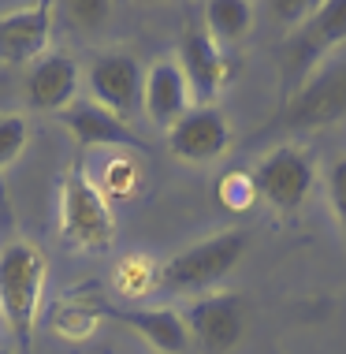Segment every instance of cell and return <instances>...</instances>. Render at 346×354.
Listing matches in <instances>:
<instances>
[{
    "label": "cell",
    "mask_w": 346,
    "mask_h": 354,
    "mask_svg": "<svg viewBox=\"0 0 346 354\" xmlns=\"http://www.w3.org/2000/svg\"><path fill=\"white\" fill-rule=\"evenodd\" d=\"M52 37V4H26L19 12L0 15V60L37 64Z\"/></svg>",
    "instance_id": "8fae6325"
},
{
    "label": "cell",
    "mask_w": 346,
    "mask_h": 354,
    "mask_svg": "<svg viewBox=\"0 0 346 354\" xmlns=\"http://www.w3.org/2000/svg\"><path fill=\"white\" fill-rule=\"evenodd\" d=\"M343 41H346V0H324V4H316V12L287 41V53H283L287 75L302 79L324 53H331Z\"/></svg>",
    "instance_id": "52a82bcc"
},
{
    "label": "cell",
    "mask_w": 346,
    "mask_h": 354,
    "mask_svg": "<svg viewBox=\"0 0 346 354\" xmlns=\"http://www.w3.org/2000/svg\"><path fill=\"white\" fill-rule=\"evenodd\" d=\"M331 205H335V213H339L343 227H346V157L331 168Z\"/></svg>",
    "instance_id": "7402d4cb"
},
{
    "label": "cell",
    "mask_w": 346,
    "mask_h": 354,
    "mask_svg": "<svg viewBox=\"0 0 346 354\" xmlns=\"http://www.w3.org/2000/svg\"><path fill=\"white\" fill-rule=\"evenodd\" d=\"M82 86V71L75 64V56L49 53L30 68L26 75V101L37 112H64L75 104V93Z\"/></svg>",
    "instance_id": "7c38bea8"
},
{
    "label": "cell",
    "mask_w": 346,
    "mask_h": 354,
    "mask_svg": "<svg viewBox=\"0 0 346 354\" xmlns=\"http://www.w3.org/2000/svg\"><path fill=\"white\" fill-rule=\"evenodd\" d=\"M157 272L146 257H127V261L119 265V272H115V283H119L123 295H146L157 287Z\"/></svg>",
    "instance_id": "ac0fdd59"
},
{
    "label": "cell",
    "mask_w": 346,
    "mask_h": 354,
    "mask_svg": "<svg viewBox=\"0 0 346 354\" xmlns=\"http://www.w3.org/2000/svg\"><path fill=\"white\" fill-rule=\"evenodd\" d=\"M346 120V60L324 68L316 79H309L302 90L287 101L283 116L276 120V127H328V123Z\"/></svg>",
    "instance_id": "5b68a950"
},
{
    "label": "cell",
    "mask_w": 346,
    "mask_h": 354,
    "mask_svg": "<svg viewBox=\"0 0 346 354\" xmlns=\"http://www.w3.org/2000/svg\"><path fill=\"white\" fill-rule=\"evenodd\" d=\"M272 12H276V15H283L287 23L302 26L305 19L316 12V4H309V0H280V4H272Z\"/></svg>",
    "instance_id": "44dd1931"
},
{
    "label": "cell",
    "mask_w": 346,
    "mask_h": 354,
    "mask_svg": "<svg viewBox=\"0 0 346 354\" xmlns=\"http://www.w3.org/2000/svg\"><path fill=\"white\" fill-rule=\"evenodd\" d=\"M231 146V123L216 104H198L182 116L175 127H168V149L190 165L220 160Z\"/></svg>",
    "instance_id": "9c48e42d"
},
{
    "label": "cell",
    "mask_w": 346,
    "mask_h": 354,
    "mask_svg": "<svg viewBox=\"0 0 346 354\" xmlns=\"http://www.w3.org/2000/svg\"><path fill=\"white\" fill-rule=\"evenodd\" d=\"M90 82V93H93V104L108 109L112 116H119L123 123L134 120L142 112V90H146V71L142 64L134 60L131 53H108L101 56L97 64L86 75Z\"/></svg>",
    "instance_id": "8992f818"
},
{
    "label": "cell",
    "mask_w": 346,
    "mask_h": 354,
    "mask_svg": "<svg viewBox=\"0 0 346 354\" xmlns=\"http://www.w3.org/2000/svg\"><path fill=\"white\" fill-rule=\"evenodd\" d=\"M249 176H253V187H257V198H261V202L280 209V213H294V209L309 198L316 168H313V157L305 149L280 146V149L268 153V157L257 160V168L249 171Z\"/></svg>",
    "instance_id": "3957f363"
},
{
    "label": "cell",
    "mask_w": 346,
    "mask_h": 354,
    "mask_svg": "<svg viewBox=\"0 0 346 354\" xmlns=\"http://www.w3.org/2000/svg\"><path fill=\"white\" fill-rule=\"evenodd\" d=\"M64 123L71 127V135L82 146H134L142 149V138L131 131V123L112 116L108 109L93 101H75L71 109H64Z\"/></svg>",
    "instance_id": "9a60e30c"
},
{
    "label": "cell",
    "mask_w": 346,
    "mask_h": 354,
    "mask_svg": "<svg viewBox=\"0 0 346 354\" xmlns=\"http://www.w3.org/2000/svg\"><path fill=\"white\" fill-rule=\"evenodd\" d=\"M45 291V254L30 243H12L0 250V313L19 347H30L37 306Z\"/></svg>",
    "instance_id": "6da1fadb"
},
{
    "label": "cell",
    "mask_w": 346,
    "mask_h": 354,
    "mask_svg": "<svg viewBox=\"0 0 346 354\" xmlns=\"http://www.w3.org/2000/svg\"><path fill=\"white\" fill-rule=\"evenodd\" d=\"M26 146V120L4 116L0 120V168H8Z\"/></svg>",
    "instance_id": "ffe728a7"
},
{
    "label": "cell",
    "mask_w": 346,
    "mask_h": 354,
    "mask_svg": "<svg viewBox=\"0 0 346 354\" xmlns=\"http://www.w3.org/2000/svg\"><path fill=\"white\" fill-rule=\"evenodd\" d=\"M249 250L246 232H224L213 235L205 243H194L186 250H179L175 257H168L157 272V287L171 295L182 291H201V287H213L242 261V254Z\"/></svg>",
    "instance_id": "7a4b0ae2"
},
{
    "label": "cell",
    "mask_w": 346,
    "mask_h": 354,
    "mask_svg": "<svg viewBox=\"0 0 346 354\" xmlns=\"http://www.w3.org/2000/svg\"><path fill=\"white\" fill-rule=\"evenodd\" d=\"M216 198L231 209V213H249V209L261 202L249 171H227V176L216 183Z\"/></svg>",
    "instance_id": "e0dca14e"
},
{
    "label": "cell",
    "mask_w": 346,
    "mask_h": 354,
    "mask_svg": "<svg viewBox=\"0 0 346 354\" xmlns=\"http://www.w3.org/2000/svg\"><path fill=\"white\" fill-rule=\"evenodd\" d=\"M64 15L79 30H101L112 15V4L108 0H71V4H64Z\"/></svg>",
    "instance_id": "d6986e66"
},
{
    "label": "cell",
    "mask_w": 346,
    "mask_h": 354,
    "mask_svg": "<svg viewBox=\"0 0 346 354\" xmlns=\"http://www.w3.org/2000/svg\"><path fill=\"white\" fill-rule=\"evenodd\" d=\"M179 68L190 82V93L201 101V104H213V97L227 86L231 79V64H227V53L220 49V41L205 26H194V30L182 34L179 41Z\"/></svg>",
    "instance_id": "30bf717a"
},
{
    "label": "cell",
    "mask_w": 346,
    "mask_h": 354,
    "mask_svg": "<svg viewBox=\"0 0 346 354\" xmlns=\"http://www.w3.org/2000/svg\"><path fill=\"white\" fill-rule=\"evenodd\" d=\"M205 30L216 41H238L253 30V4L249 0H213V4H205Z\"/></svg>",
    "instance_id": "2e32d148"
},
{
    "label": "cell",
    "mask_w": 346,
    "mask_h": 354,
    "mask_svg": "<svg viewBox=\"0 0 346 354\" xmlns=\"http://www.w3.org/2000/svg\"><path fill=\"white\" fill-rule=\"evenodd\" d=\"M190 343L205 354H227L246 332V302L238 295H209L198 299L186 313Z\"/></svg>",
    "instance_id": "ba28073f"
},
{
    "label": "cell",
    "mask_w": 346,
    "mask_h": 354,
    "mask_svg": "<svg viewBox=\"0 0 346 354\" xmlns=\"http://www.w3.org/2000/svg\"><path fill=\"white\" fill-rule=\"evenodd\" d=\"M64 232L86 250H104L115 239V216L108 198L82 171H71L64 183Z\"/></svg>",
    "instance_id": "277c9868"
},
{
    "label": "cell",
    "mask_w": 346,
    "mask_h": 354,
    "mask_svg": "<svg viewBox=\"0 0 346 354\" xmlns=\"http://www.w3.org/2000/svg\"><path fill=\"white\" fill-rule=\"evenodd\" d=\"M108 313L138 332L153 351H160V354H186L190 351L186 317L168 310V306H153V310H108Z\"/></svg>",
    "instance_id": "5bb4252c"
},
{
    "label": "cell",
    "mask_w": 346,
    "mask_h": 354,
    "mask_svg": "<svg viewBox=\"0 0 346 354\" xmlns=\"http://www.w3.org/2000/svg\"><path fill=\"white\" fill-rule=\"evenodd\" d=\"M190 82L175 60H160L146 71V90H142V112L160 123V127H175L190 112Z\"/></svg>",
    "instance_id": "4fadbf2b"
}]
</instances>
